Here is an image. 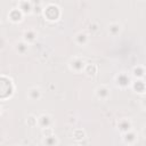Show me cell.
Masks as SVG:
<instances>
[{"label": "cell", "instance_id": "16", "mask_svg": "<svg viewBox=\"0 0 146 146\" xmlns=\"http://www.w3.org/2000/svg\"><path fill=\"white\" fill-rule=\"evenodd\" d=\"M42 143H43L44 146H57L58 145V139L55 135H50V136H46Z\"/></svg>", "mask_w": 146, "mask_h": 146}, {"label": "cell", "instance_id": "5", "mask_svg": "<svg viewBox=\"0 0 146 146\" xmlns=\"http://www.w3.org/2000/svg\"><path fill=\"white\" fill-rule=\"evenodd\" d=\"M51 124H52V117H51V115L43 113V114H41L38 117V125L41 129H48V128L51 127Z\"/></svg>", "mask_w": 146, "mask_h": 146}, {"label": "cell", "instance_id": "4", "mask_svg": "<svg viewBox=\"0 0 146 146\" xmlns=\"http://www.w3.org/2000/svg\"><path fill=\"white\" fill-rule=\"evenodd\" d=\"M131 83H132V81H131L130 76L128 75V73H125V72H121L115 76V84L120 88H127Z\"/></svg>", "mask_w": 146, "mask_h": 146}, {"label": "cell", "instance_id": "11", "mask_svg": "<svg viewBox=\"0 0 146 146\" xmlns=\"http://www.w3.org/2000/svg\"><path fill=\"white\" fill-rule=\"evenodd\" d=\"M122 139H123V141H124L125 144H128V145H132V144H135V143L138 140V136H137V132H136V131L130 130V131L123 133Z\"/></svg>", "mask_w": 146, "mask_h": 146}, {"label": "cell", "instance_id": "9", "mask_svg": "<svg viewBox=\"0 0 146 146\" xmlns=\"http://www.w3.org/2000/svg\"><path fill=\"white\" fill-rule=\"evenodd\" d=\"M23 18V13L18 8H13L8 13V19L13 23H18Z\"/></svg>", "mask_w": 146, "mask_h": 146}, {"label": "cell", "instance_id": "13", "mask_svg": "<svg viewBox=\"0 0 146 146\" xmlns=\"http://www.w3.org/2000/svg\"><path fill=\"white\" fill-rule=\"evenodd\" d=\"M14 49H15V51L17 52V54H19V55H24V54H26L27 52V50H29V43H26L25 41H17L16 43H15V46H14Z\"/></svg>", "mask_w": 146, "mask_h": 146}, {"label": "cell", "instance_id": "17", "mask_svg": "<svg viewBox=\"0 0 146 146\" xmlns=\"http://www.w3.org/2000/svg\"><path fill=\"white\" fill-rule=\"evenodd\" d=\"M145 73H146V68H145L143 65H137V66H135L133 70H132V75L136 76L137 79H141Z\"/></svg>", "mask_w": 146, "mask_h": 146}, {"label": "cell", "instance_id": "8", "mask_svg": "<svg viewBox=\"0 0 146 146\" xmlns=\"http://www.w3.org/2000/svg\"><path fill=\"white\" fill-rule=\"evenodd\" d=\"M131 128H132V123H131V121H130L129 119H127V117L121 119V120L117 122V129H119V131L122 132V133H125V132L132 130Z\"/></svg>", "mask_w": 146, "mask_h": 146}, {"label": "cell", "instance_id": "6", "mask_svg": "<svg viewBox=\"0 0 146 146\" xmlns=\"http://www.w3.org/2000/svg\"><path fill=\"white\" fill-rule=\"evenodd\" d=\"M110 88L106 87V86H98L96 89H95V94L97 96V98L102 99V100H106L108 97H110Z\"/></svg>", "mask_w": 146, "mask_h": 146}, {"label": "cell", "instance_id": "2", "mask_svg": "<svg viewBox=\"0 0 146 146\" xmlns=\"http://www.w3.org/2000/svg\"><path fill=\"white\" fill-rule=\"evenodd\" d=\"M86 66H87V64H86L84 59L81 58V57H73V58H71L70 62H68V67H70L72 71L76 72V73H80V72L84 71Z\"/></svg>", "mask_w": 146, "mask_h": 146}, {"label": "cell", "instance_id": "19", "mask_svg": "<svg viewBox=\"0 0 146 146\" xmlns=\"http://www.w3.org/2000/svg\"><path fill=\"white\" fill-rule=\"evenodd\" d=\"M86 74H88V75H94L96 72H97V67L94 65V64H87V66H86V68H84V71H83Z\"/></svg>", "mask_w": 146, "mask_h": 146}, {"label": "cell", "instance_id": "20", "mask_svg": "<svg viewBox=\"0 0 146 146\" xmlns=\"http://www.w3.org/2000/svg\"><path fill=\"white\" fill-rule=\"evenodd\" d=\"M141 106H143L144 108H146V98H144V99L141 100Z\"/></svg>", "mask_w": 146, "mask_h": 146}, {"label": "cell", "instance_id": "7", "mask_svg": "<svg viewBox=\"0 0 146 146\" xmlns=\"http://www.w3.org/2000/svg\"><path fill=\"white\" fill-rule=\"evenodd\" d=\"M38 38V32L33 29H27L23 32V41H25L26 43H32L36 40Z\"/></svg>", "mask_w": 146, "mask_h": 146}, {"label": "cell", "instance_id": "3", "mask_svg": "<svg viewBox=\"0 0 146 146\" xmlns=\"http://www.w3.org/2000/svg\"><path fill=\"white\" fill-rule=\"evenodd\" d=\"M44 16L47 17V19L49 21H57L60 16V10L57 6L55 5H49L46 9H44Z\"/></svg>", "mask_w": 146, "mask_h": 146}, {"label": "cell", "instance_id": "1", "mask_svg": "<svg viewBox=\"0 0 146 146\" xmlns=\"http://www.w3.org/2000/svg\"><path fill=\"white\" fill-rule=\"evenodd\" d=\"M0 89H1V99L2 100L11 97V95L14 94V89H15V86H14L11 79H9L6 75H2L1 76V86H0Z\"/></svg>", "mask_w": 146, "mask_h": 146}, {"label": "cell", "instance_id": "21", "mask_svg": "<svg viewBox=\"0 0 146 146\" xmlns=\"http://www.w3.org/2000/svg\"><path fill=\"white\" fill-rule=\"evenodd\" d=\"M143 135H144V137H146V124L143 128Z\"/></svg>", "mask_w": 146, "mask_h": 146}, {"label": "cell", "instance_id": "18", "mask_svg": "<svg viewBox=\"0 0 146 146\" xmlns=\"http://www.w3.org/2000/svg\"><path fill=\"white\" fill-rule=\"evenodd\" d=\"M120 31H121V25L119 23H112V24L108 25V32H110L111 35L115 36L120 33Z\"/></svg>", "mask_w": 146, "mask_h": 146}, {"label": "cell", "instance_id": "10", "mask_svg": "<svg viewBox=\"0 0 146 146\" xmlns=\"http://www.w3.org/2000/svg\"><path fill=\"white\" fill-rule=\"evenodd\" d=\"M27 97L30 100H39L42 97V91L39 87H32L27 90Z\"/></svg>", "mask_w": 146, "mask_h": 146}, {"label": "cell", "instance_id": "15", "mask_svg": "<svg viewBox=\"0 0 146 146\" xmlns=\"http://www.w3.org/2000/svg\"><path fill=\"white\" fill-rule=\"evenodd\" d=\"M17 8L23 13V14H30L32 11V3L27 1H19L17 5Z\"/></svg>", "mask_w": 146, "mask_h": 146}, {"label": "cell", "instance_id": "14", "mask_svg": "<svg viewBox=\"0 0 146 146\" xmlns=\"http://www.w3.org/2000/svg\"><path fill=\"white\" fill-rule=\"evenodd\" d=\"M131 86H132V89L138 94H143L146 91V83L141 80H137V81L132 82Z\"/></svg>", "mask_w": 146, "mask_h": 146}, {"label": "cell", "instance_id": "12", "mask_svg": "<svg viewBox=\"0 0 146 146\" xmlns=\"http://www.w3.org/2000/svg\"><path fill=\"white\" fill-rule=\"evenodd\" d=\"M88 41H89V36H88V34L86 32H79V33H76L74 35V42L78 46H81L82 47V46L87 44Z\"/></svg>", "mask_w": 146, "mask_h": 146}]
</instances>
